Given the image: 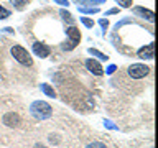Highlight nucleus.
<instances>
[{
    "instance_id": "15",
    "label": "nucleus",
    "mask_w": 158,
    "mask_h": 148,
    "mask_svg": "<svg viewBox=\"0 0 158 148\" xmlns=\"http://www.w3.org/2000/svg\"><path fill=\"white\" fill-rule=\"evenodd\" d=\"M82 22L87 25V27H92V22H89V20H86V18H82Z\"/></svg>"
},
{
    "instance_id": "7",
    "label": "nucleus",
    "mask_w": 158,
    "mask_h": 148,
    "mask_svg": "<svg viewBox=\"0 0 158 148\" xmlns=\"http://www.w3.org/2000/svg\"><path fill=\"white\" fill-rule=\"evenodd\" d=\"M66 33H68V36L71 38V43H74V44L79 43V39H81V31H79L76 27H69L66 30Z\"/></svg>"
},
{
    "instance_id": "1",
    "label": "nucleus",
    "mask_w": 158,
    "mask_h": 148,
    "mask_svg": "<svg viewBox=\"0 0 158 148\" xmlns=\"http://www.w3.org/2000/svg\"><path fill=\"white\" fill-rule=\"evenodd\" d=\"M8 53H10V56H12L13 61L17 64H20L22 68H33V59L23 46H20L17 43H10L8 44Z\"/></svg>"
},
{
    "instance_id": "3",
    "label": "nucleus",
    "mask_w": 158,
    "mask_h": 148,
    "mask_svg": "<svg viewBox=\"0 0 158 148\" xmlns=\"http://www.w3.org/2000/svg\"><path fill=\"white\" fill-rule=\"evenodd\" d=\"M0 123L5 127V128H20L25 123L22 113H20L17 109H7L2 115H0Z\"/></svg>"
},
{
    "instance_id": "13",
    "label": "nucleus",
    "mask_w": 158,
    "mask_h": 148,
    "mask_svg": "<svg viewBox=\"0 0 158 148\" xmlns=\"http://www.w3.org/2000/svg\"><path fill=\"white\" fill-rule=\"evenodd\" d=\"M33 148H49V146L46 145V143H43V142H36L33 145Z\"/></svg>"
},
{
    "instance_id": "4",
    "label": "nucleus",
    "mask_w": 158,
    "mask_h": 148,
    "mask_svg": "<svg viewBox=\"0 0 158 148\" xmlns=\"http://www.w3.org/2000/svg\"><path fill=\"white\" fill-rule=\"evenodd\" d=\"M148 74H150V68L145 66V64H132V66L127 68V76L130 79H145Z\"/></svg>"
},
{
    "instance_id": "14",
    "label": "nucleus",
    "mask_w": 158,
    "mask_h": 148,
    "mask_svg": "<svg viewBox=\"0 0 158 148\" xmlns=\"http://www.w3.org/2000/svg\"><path fill=\"white\" fill-rule=\"evenodd\" d=\"M8 15H10V12H7L5 8H2V7H0V18H7Z\"/></svg>"
},
{
    "instance_id": "6",
    "label": "nucleus",
    "mask_w": 158,
    "mask_h": 148,
    "mask_svg": "<svg viewBox=\"0 0 158 148\" xmlns=\"http://www.w3.org/2000/svg\"><path fill=\"white\" fill-rule=\"evenodd\" d=\"M33 49H35V53L41 58H46L49 54V46H46V44H43V43H33Z\"/></svg>"
},
{
    "instance_id": "10",
    "label": "nucleus",
    "mask_w": 158,
    "mask_h": 148,
    "mask_svg": "<svg viewBox=\"0 0 158 148\" xmlns=\"http://www.w3.org/2000/svg\"><path fill=\"white\" fill-rule=\"evenodd\" d=\"M27 2H28V0H12V3H15V7H17L18 10H22Z\"/></svg>"
},
{
    "instance_id": "16",
    "label": "nucleus",
    "mask_w": 158,
    "mask_h": 148,
    "mask_svg": "<svg viewBox=\"0 0 158 148\" xmlns=\"http://www.w3.org/2000/svg\"><path fill=\"white\" fill-rule=\"evenodd\" d=\"M148 148H153V146H148Z\"/></svg>"
},
{
    "instance_id": "11",
    "label": "nucleus",
    "mask_w": 158,
    "mask_h": 148,
    "mask_svg": "<svg viewBox=\"0 0 158 148\" xmlns=\"http://www.w3.org/2000/svg\"><path fill=\"white\" fill-rule=\"evenodd\" d=\"M43 91L46 92L49 97H56V94H54V91H53V89L49 87V86H46V84H44V86H43Z\"/></svg>"
},
{
    "instance_id": "12",
    "label": "nucleus",
    "mask_w": 158,
    "mask_h": 148,
    "mask_svg": "<svg viewBox=\"0 0 158 148\" xmlns=\"http://www.w3.org/2000/svg\"><path fill=\"white\" fill-rule=\"evenodd\" d=\"M117 3H120L122 7H130V5H132V0H117Z\"/></svg>"
},
{
    "instance_id": "8",
    "label": "nucleus",
    "mask_w": 158,
    "mask_h": 148,
    "mask_svg": "<svg viewBox=\"0 0 158 148\" xmlns=\"http://www.w3.org/2000/svg\"><path fill=\"white\" fill-rule=\"evenodd\" d=\"M153 43H150L148 44L147 48H143V49H140V51H138V58H143V59H150V58H153Z\"/></svg>"
},
{
    "instance_id": "5",
    "label": "nucleus",
    "mask_w": 158,
    "mask_h": 148,
    "mask_svg": "<svg viewBox=\"0 0 158 148\" xmlns=\"http://www.w3.org/2000/svg\"><path fill=\"white\" fill-rule=\"evenodd\" d=\"M86 68L91 71L92 74H96V76H102L104 74V69H102V66L99 64L97 61H94V59H86Z\"/></svg>"
},
{
    "instance_id": "2",
    "label": "nucleus",
    "mask_w": 158,
    "mask_h": 148,
    "mask_svg": "<svg viewBox=\"0 0 158 148\" xmlns=\"http://www.w3.org/2000/svg\"><path fill=\"white\" fill-rule=\"evenodd\" d=\"M28 110H30V115H31L35 120H38V122L49 120V118L53 117V107L49 105L48 102H44V101L31 102V105H30Z\"/></svg>"
},
{
    "instance_id": "9",
    "label": "nucleus",
    "mask_w": 158,
    "mask_h": 148,
    "mask_svg": "<svg viewBox=\"0 0 158 148\" xmlns=\"http://www.w3.org/2000/svg\"><path fill=\"white\" fill-rule=\"evenodd\" d=\"M84 148H107V145L104 142H99V140H94V142H89Z\"/></svg>"
}]
</instances>
